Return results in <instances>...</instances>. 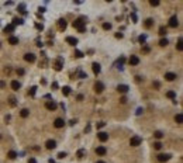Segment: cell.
Returning <instances> with one entry per match:
<instances>
[{
  "instance_id": "7dc6e473",
  "label": "cell",
  "mask_w": 183,
  "mask_h": 163,
  "mask_svg": "<svg viewBox=\"0 0 183 163\" xmlns=\"http://www.w3.org/2000/svg\"><path fill=\"white\" fill-rule=\"evenodd\" d=\"M79 76H80V79H85V77H87V74L83 73V72H80V73H79Z\"/></svg>"
},
{
  "instance_id": "7bdbcfd3",
  "label": "cell",
  "mask_w": 183,
  "mask_h": 163,
  "mask_svg": "<svg viewBox=\"0 0 183 163\" xmlns=\"http://www.w3.org/2000/svg\"><path fill=\"white\" fill-rule=\"evenodd\" d=\"M103 127H106V122H99V124H97V129H100V128H103Z\"/></svg>"
},
{
  "instance_id": "484cf974",
  "label": "cell",
  "mask_w": 183,
  "mask_h": 163,
  "mask_svg": "<svg viewBox=\"0 0 183 163\" xmlns=\"http://www.w3.org/2000/svg\"><path fill=\"white\" fill-rule=\"evenodd\" d=\"M4 31H6V32H13V31H14V25H13V24L6 25V27H4Z\"/></svg>"
},
{
  "instance_id": "f907efd6",
  "label": "cell",
  "mask_w": 183,
  "mask_h": 163,
  "mask_svg": "<svg viewBox=\"0 0 183 163\" xmlns=\"http://www.w3.org/2000/svg\"><path fill=\"white\" fill-rule=\"evenodd\" d=\"M82 100H83V94H79L77 96V101H82Z\"/></svg>"
},
{
  "instance_id": "9f6ffc18",
  "label": "cell",
  "mask_w": 183,
  "mask_h": 163,
  "mask_svg": "<svg viewBox=\"0 0 183 163\" xmlns=\"http://www.w3.org/2000/svg\"><path fill=\"white\" fill-rule=\"evenodd\" d=\"M76 124V121L75 119H72V121H69V125H75Z\"/></svg>"
},
{
  "instance_id": "f546056e",
  "label": "cell",
  "mask_w": 183,
  "mask_h": 163,
  "mask_svg": "<svg viewBox=\"0 0 183 163\" xmlns=\"http://www.w3.org/2000/svg\"><path fill=\"white\" fill-rule=\"evenodd\" d=\"M182 38H179V41H178V45H176V48H178V51H183V45H182Z\"/></svg>"
},
{
  "instance_id": "603a6c76",
  "label": "cell",
  "mask_w": 183,
  "mask_h": 163,
  "mask_svg": "<svg viewBox=\"0 0 183 163\" xmlns=\"http://www.w3.org/2000/svg\"><path fill=\"white\" fill-rule=\"evenodd\" d=\"M9 104H10V105H11V107H15V105H17V99H15V97H13V96H11V97H10V99H9Z\"/></svg>"
},
{
  "instance_id": "ab89813d",
  "label": "cell",
  "mask_w": 183,
  "mask_h": 163,
  "mask_svg": "<svg viewBox=\"0 0 183 163\" xmlns=\"http://www.w3.org/2000/svg\"><path fill=\"white\" fill-rule=\"evenodd\" d=\"M75 56H76V58H83V52L76 51V52H75Z\"/></svg>"
},
{
  "instance_id": "c3c4849f",
  "label": "cell",
  "mask_w": 183,
  "mask_h": 163,
  "mask_svg": "<svg viewBox=\"0 0 183 163\" xmlns=\"http://www.w3.org/2000/svg\"><path fill=\"white\" fill-rule=\"evenodd\" d=\"M159 86H161L159 82H153V87H155V89H159Z\"/></svg>"
},
{
  "instance_id": "4316f807",
  "label": "cell",
  "mask_w": 183,
  "mask_h": 163,
  "mask_svg": "<svg viewBox=\"0 0 183 163\" xmlns=\"http://www.w3.org/2000/svg\"><path fill=\"white\" fill-rule=\"evenodd\" d=\"M175 121H176L178 124H182V122H183V115H182V114H176V117H175Z\"/></svg>"
},
{
  "instance_id": "d6986e66",
  "label": "cell",
  "mask_w": 183,
  "mask_h": 163,
  "mask_svg": "<svg viewBox=\"0 0 183 163\" xmlns=\"http://www.w3.org/2000/svg\"><path fill=\"white\" fill-rule=\"evenodd\" d=\"M20 115H21L23 118H27V117L30 115V110H27V108H23V110L20 111Z\"/></svg>"
},
{
  "instance_id": "f1b7e54d",
  "label": "cell",
  "mask_w": 183,
  "mask_h": 163,
  "mask_svg": "<svg viewBox=\"0 0 183 163\" xmlns=\"http://www.w3.org/2000/svg\"><path fill=\"white\" fill-rule=\"evenodd\" d=\"M168 44H169V41L166 40V38H162V40L159 41V45H161V46H166Z\"/></svg>"
},
{
  "instance_id": "7a4b0ae2",
  "label": "cell",
  "mask_w": 183,
  "mask_h": 163,
  "mask_svg": "<svg viewBox=\"0 0 183 163\" xmlns=\"http://www.w3.org/2000/svg\"><path fill=\"white\" fill-rule=\"evenodd\" d=\"M170 158H172V155H169V153H161V155H158V162L165 163L170 160Z\"/></svg>"
},
{
  "instance_id": "44dd1931",
  "label": "cell",
  "mask_w": 183,
  "mask_h": 163,
  "mask_svg": "<svg viewBox=\"0 0 183 163\" xmlns=\"http://www.w3.org/2000/svg\"><path fill=\"white\" fill-rule=\"evenodd\" d=\"M7 156H9V159H11V160H13V159H15L18 155H17V152H15V150H10V152L7 153Z\"/></svg>"
},
{
  "instance_id": "52a82bcc",
  "label": "cell",
  "mask_w": 183,
  "mask_h": 163,
  "mask_svg": "<svg viewBox=\"0 0 183 163\" xmlns=\"http://www.w3.org/2000/svg\"><path fill=\"white\" fill-rule=\"evenodd\" d=\"M56 24H58V28H59L61 31L66 30V25H68V24H66V20H65V18H59Z\"/></svg>"
},
{
  "instance_id": "5bb4252c",
  "label": "cell",
  "mask_w": 183,
  "mask_h": 163,
  "mask_svg": "<svg viewBox=\"0 0 183 163\" xmlns=\"http://www.w3.org/2000/svg\"><path fill=\"white\" fill-rule=\"evenodd\" d=\"M165 79H166L168 82H173V80L176 79V73H173V72H168V73H165Z\"/></svg>"
},
{
  "instance_id": "7402d4cb",
  "label": "cell",
  "mask_w": 183,
  "mask_h": 163,
  "mask_svg": "<svg viewBox=\"0 0 183 163\" xmlns=\"http://www.w3.org/2000/svg\"><path fill=\"white\" fill-rule=\"evenodd\" d=\"M9 44L17 45L18 44V38H17V37H10V38H9Z\"/></svg>"
},
{
  "instance_id": "3957f363",
  "label": "cell",
  "mask_w": 183,
  "mask_h": 163,
  "mask_svg": "<svg viewBox=\"0 0 183 163\" xmlns=\"http://www.w3.org/2000/svg\"><path fill=\"white\" fill-rule=\"evenodd\" d=\"M45 108H46V110H49V111H55V110L58 108V104L55 103V101H46V103H45Z\"/></svg>"
},
{
  "instance_id": "d590c367",
  "label": "cell",
  "mask_w": 183,
  "mask_h": 163,
  "mask_svg": "<svg viewBox=\"0 0 183 163\" xmlns=\"http://www.w3.org/2000/svg\"><path fill=\"white\" fill-rule=\"evenodd\" d=\"M166 34V28L165 27H159V35H165Z\"/></svg>"
},
{
  "instance_id": "11a10c76",
  "label": "cell",
  "mask_w": 183,
  "mask_h": 163,
  "mask_svg": "<svg viewBox=\"0 0 183 163\" xmlns=\"http://www.w3.org/2000/svg\"><path fill=\"white\" fill-rule=\"evenodd\" d=\"M142 51H144V52H149V48H148V46H144V49H142Z\"/></svg>"
},
{
  "instance_id": "f35d334b",
  "label": "cell",
  "mask_w": 183,
  "mask_h": 163,
  "mask_svg": "<svg viewBox=\"0 0 183 163\" xmlns=\"http://www.w3.org/2000/svg\"><path fill=\"white\" fill-rule=\"evenodd\" d=\"M149 4L156 7V6H159V1H158V0H151V1H149Z\"/></svg>"
},
{
  "instance_id": "836d02e7",
  "label": "cell",
  "mask_w": 183,
  "mask_h": 163,
  "mask_svg": "<svg viewBox=\"0 0 183 163\" xmlns=\"http://www.w3.org/2000/svg\"><path fill=\"white\" fill-rule=\"evenodd\" d=\"M153 148L156 149V150H159V149L162 148V143H161V142L158 141V142H155V143H153Z\"/></svg>"
},
{
  "instance_id": "1f68e13d",
  "label": "cell",
  "mask_w": 183,
  "mask_h": 163,
  "mask_svg": "<svg viewBox=\"0 0 183 163\" xmlns=\"http://www.w3.org/2000/svg\"><path fill=\"white\" fill-rule=\"evenodd\" d=\"M83 156H85V149H79V150H77V158L82 159Z\"/></svg>"
},
{
  "instance_id": "f5cc1de1",
  "label": "cell",
  "mask_w": 183,
  "mask_h": 163,
  "mask_svg": "<svg viewBox=\"0 0 183 163\" xmlns=\"http://www.w3.org/2000/svg\"><path fill=\"white\" fill-rule=\"evenodd\" d=\"M116 38H122V34L121 32H117V34H116Z\"/></svg>"
},
{
  "instance_id": "681fc988",
  "label": "cell",
  "mask_w": 183,
  "mask_h": 163,
  "mask_svg": "<svg viewBox=\"0 0 183 163\" xmlns=\"http://www.w3.org/2000/svg\"><path fill=\"white\" fill-rule=\"evenodd\" d=\"M35 27H37L38 30H42V28H44V27H42V24H35Z\"/></svg>"
},
{
  "instance_id": "ac0fdd59",
  "label": "cell",
  "mask_w": 183,
  "mask_h": 163,
  "mask_svg": "<svg viewBox=\"0 0 183 163\" xmlns=\"http://www.w3.org/2000/svg\"><path fill=\"white\" fill-rule=\"evenodd\" d=\"M62 66H63V63H62V58H58V60L55 62V70H61L62 69Z\"/></svg>"
},
{
  "instance_id": "b9f144b4",
  "label": "cell",
  "mask_w": 183,
  "mask_h": 163,
  "mask_svg": "<svg viewBox=\"0 0 183 163\" xmlns=\"http://www.w3.org/2000/svg\"><path fill=\"white\" fill-rule=\"evenodd\" d=\"M138 40H139V42H141V44H144V42H145V40H147V37H145V35H141Z\"/></svg>"
},
{
  "instance_id": "e575fe53",
  "label": "cell",
  "mask_w": 183,
  "mask_h": 163,
  "mask_svg": "<svg viewBox=\"0 0 183 163\" xmlns=\"http://www.w3.org/2000/svg\"><path fill=\"white\" fill-rule=\"evenodd\" d=\"M103 30H111V24L110 23H104L103 24Z\"/></svg>"
},
{
  "instance_id": "5b68a950",
  "label": "cell",
  "mask_w": 183,
  "mask_h": 163,
  "mask_svg": "<svg viewBox=\"0 0 183 163\" xmlns=\"http://www.w3.org/2000/svg\"><path fill=\"white\" fill-rule=\"evenodd\" d=\"M141 142H142V139L139 136H132L130 139V145L131 146H138V145H141Z\"/></svg>"
},
{
  "instance_id": "d6a6232c",
  "label": "cell",
  "mask_w": 183,
  "mask_h": 163,
  "mask_svg": "<svg viewBox=\"0 0 183 163\" xmlns=\"http://www.w3.org/2000/svg\"><path fill=\"white\" fill-rule=\"evenodd\" d=\"M153 136H155V138H156V139H161V138H162V136H163V133L161 132V131H156V132L153 133Z\"/></svg>"
},
{
  "instance_id": "ffe728a7",
  "label": "cell",
  "mask_w": 183,
  "mask_h": 163,
  "mask_svg": "<svg viewBox=\"0 0 183 163\" xmlns=\"http://www.w3.org/2000/svg\"><path fill=\"white\" fill-rule=\"evenodd\" d=\"M10 86H11V89H13V90H18V89H20V83H18L17 80H13V82L10 83Z\"/></svg>"
},
{
  "instance_id": "f6af8a7d",
  "label": "cell",
  "mask_w": 183,
  "mask_h": 163,
  "mask_svg": "<svg viewBox=\"0 0 183 163\" xmlns=\"http://www.w3.org/2000/svg\"><path fill=\"white\" fill-rule=\"evenodd\" d=\"M120 103H122V104H125V103H127V97H125V96L120 99Z\"/></svg>"
},
{
  "instance_id": "db71d44e",
  "label": "cell",
  "mask_w": 183,
  "mask_h": 163,
  "mask_svg": "<svg viewBox=\"0 0 183 163\" xmlns=\"http://www.w3.org/2000/svg\"><path fill=\"white\" fill-rule=\"evenodd\" d=\"M28 163H37V160H35V159H34V158H31L30 160H28Z\"/></svg>"
},
{
  "instance_id": "bcb514c9",
  "label": "cell",
  "mask_w": 183,
  "mask_h": 163,
  "mask_svg": "<svg viewBox=\"0 0 183 163\" xmlns=\"http://www.w3.org/2000/svg\"><path fill=\"white\" fill-rule=\"evenodd\" d=\"M142 113H144V110H142V108H138V110H137V113H135V114H137V115H141Z\"/></svg>"
},
{
  "instance_id": "ba28073f",
  "label": "cell",
  "mask_w": 183,
  "mask_h": 163,
  "mask_svg": "<svg viewBox=\"0 0 183 163\" xmlns=\"http://www.w3.org/2000/svg\"><path fill=\"white\" fill-rule=\"evenodd\" d=\"M92 69H93L94 74H99L102 72V68H100V65H99L97 62H93V63H92Z\"/></svg>"
},
{
  "instance_id": "4dcf8cb0",
  "label": "cell",
  "mask_w": 183,
  "mask_h": 163,
  "mask_svg": "<svg viewBox=\"0 0 183 163\" xmlns=\"http://www.w3.org/2000/svg\"><path fill=\"white\" fill-rule=\"evenodd\" d=\"M166 96H168L169 99H176V93H175V91H172V90L166 93Z\"/></svg>"
},
{
  "instance_id": "816d5d0a",
  "label": "cell",
  "mask_w": 183,
  "mask_h": 163,
  "mask_svg": "<svg viewBox=\"0 0 183 163\" xmlns=\"http://www.w3.org/2000/svg\"><path fill=\"white\" fill-rule=\"evenodd\" d=\"M6 87V83L4 82H0V89H4Z\"/></svg>"
},
{
  "instance_id": "2e32d148",
  "label": "cell",
  "mask_w": 183,
  "mask_h": 163,
  "mask_svg": "<svg viewBox=\"0 0 183 163\" xmlns=\"http://www.w3.org/2000/svg\"><path fill=\"white\" fill-rule=\"evenodd\" d=\"M130 65H132V66H135V65H138L139 63V58L138 56H135V55H131V58H130Z\"/></svg>"
},
{
  "instance_id": "83f0119b",
  "label": "cell",
  "mask_w": 183,
  "mask_h": 163,
  "mask_svg": "<svg viewBox=\"0 0 183 163\" xmlns=\"http://www.w3.org/2000/svg\"><path fill=\"white\" fill-rule=\"evenodd\" d=\"M23 23H24V21H23L21 18H14V20H13V25H14V27L17 25V24H18V25H21Z\"/></svg>"
},
{
  "instance_id": "d4e9b609",
  "label": "cell",
  "mask_w": 183,
  "mask_h": 163,
  "mask_svg": "<svg viewBox=\"0 0 183 163\" xmlns=\"http://www.w3.org/2000/svg\"><path fill=\"white\" fill-rule=\"evenodd\" d=\"M71 91H72V90H71V87H69V86H65V87L62 89V93H63L65 96H69V94H71Z\"/></svg>"
},
{
  "instance_id": "30bf717a",
  "label": "cell",
  "mask_w": 183,
  "mask_h": 163,
  "mask_svg": "<svg viewBox=\"0 0 183 163\" xmlns=\"http://www.w3.org/2000/svg\"><path fill=\"white\" fill-rule=\"evenodd\" d=\"M24 60H25V62H30V63H32V62H35V55H34V54H25V55H24Z\"/></svg>"
},
{
  "instance_id": "91938a15",
  "label": "cell",
  "mask_w": 183,
  "mask_h": 163,
  "mask_svg": "<svg viewBox=\"0 0 183 163\" xmlns=\"http://www.w3.org/2000/svg\"><path fill=\"white\" fill-rule=\"evenodd\" d=\"M0 138H1V135H0Z\"/></svg>"
},
{
  "instance_id": "7c38bea8",
  "label": "cell",
  "mask_w": 183,
  "mask_h": 163,
  "mask_svg": "<svg viewBox=\"0 0 183 163\" xmlns=\"http://www.w3.org/2000/svg\"><path fill=\"white\" fill-rule=\"evenodd\" d=\"M63 125H65V121L62 118H56L55 122H54V127L55 128H63Z\"/></svg>"
},
{
  "instance_id": "6da1fadb",
  "label": "cell",
  "mask_w": 183,
  "mask_h": 163,
  "mask_svg": "<svg viewBox=\"0 0 183 163\" xmlns=\"http://www.w3.org/2000/svg\"><path fill=\"white\" fill-rule=\"evenodd\" d=\"M73 27L79 30V32H85L86 31V27H85V21H83V18H77L73 21Z\"/></svg>"
},
{
  "instance_id": "e0dca14e",
  "label": "cell",
  "mask_w": 183,
  "mask_h": 163,
  "mask_svg": "<svg viewBox=\"0 0 183 163\" xmlns=\"http://www.w3.org/2000/svg\"><path fill=\"white\" fill-rule=\"evenodd\" d=\"M128 89H130V87H128L127 84H118V86H117V90H118L120 93H127Z\"/></svg>"
},
{
  "instance_id": "8992f818",
  "label": "cell",
  "mask_w": 183,
  "mask_h": 163,
  "mask_svg": "<svg viewBox=\"0 0 183 163\" xmlns=\"http://www.w3.org/2000/svg\"><path fill=\"white\" fill-rule=\"evenodd\" d=\"M179 25V21H178V17L176 15H173V17H170V20H169V27L170 28H176Z\"/></svg>"
},
{
  "instance_id": "9c48e42d",
  "label": "cell",
  "mask_w": 183,
  "mask_h": 163,
  "mask_svg": "<svg viewBox=\"0 0 183 163\" xmlns=\"http://www.w3.org/2000/svg\"><path fill=\"white\" fill-rule=\"evenodd\" d=\"M45 146H46V149H55L56 148V142L54 139H48L45 142Z\"/></svg>"
},
{
  "instance_id": "ee69618b",
  "label": "cell",
  "mask_w": 183,
  "mask_h": 163,
  "mask_svg": "<svg viewBox=\"0 0 183 163\" xmlns=\"http://www.w3.org/2000/svg\"><path fill=\"white\" fill-rule=\"evenodd\" d=\"M17 74L23 76V74H24V69H21V68H20V69H17Z\"/></svg>"
},
{
  "instance_id": "8fae6325",
  "label": "cell",
  "mask_w": 183,
  "mask_h": 163,
  "mask_svg": "<svg viewBox=\"0 0 183 163\" xmlns=\"http://www.w3.org/2000/svg\"><path fill=\"white\" fill-rule=\"evenodd\" d=\"M96 153H97L99 156H104L107 153V149L104 148V146H97V148H96Z\"/></svg>"
},
{
  "instance_id": "4fadbf2b",
  "label": "cell",
  "mask_w": 183,
  "mask_h": 163,
  "mask_svg": "<svg viewBox=\"0 0 183 163\" xmlns=\"http://www.w3.org/2000/svg\"><path fill=\"white\" fill-rule=\"evenodd\" d=\"M97 138H99V141L106 142L107 139H108V133H107V132H99V133H97Z\"/></svg>"
},
{
  "instance_id": "74e56055",
  "label": "cell",
  "mask_w": 183,
  "mask_h": 163,
  "mask_svg": "<svg viewBox=\"0 0 183 163\" xmlns=\"http://www.w3.org/2000/svg\"><path fill=\"white\" fill-rule=\"evenodd\" d=\"M35 91H37V87H35V86H32V87L30 89V94H31V96H35Z\"/></svg>"
},
{
  "instance_id": "cb8c5ba5",
  "label": "cell",
  "mask_w": 183,
  "mask_h": 163,
  "mask_svg": "<svg viewBox=\"0 0 183 163\" xmlns=\"http://www.w3.org/2000/svg\"><path fill=\"white\" fill-rule=\"evenodd\" d=\"M152 24H153L152 18H147V20H145V27H147V28H151V27H152Z\"/></svg>"
},
{
  "instance_id": "680465c9",
  "label": "cell",
  "mask_w": 183,
  "mask_h": 163,
  "mask_svg": "<svg viewBox=\"0 0 183 163\" xmlns=\"http://www.w3.org/2000/svg\"><path fill=\"white\" fill-rule=\"evenodd\" d=\"M96 163H106V162H103V160H99V162H96Z\"/></svg>"
},
{
  "instance_id": "6f0895ef",
  "label": "cell",
  "mask_w": 183,
  "mask_h": 163,
  "mask_svg": "<svg viewBox=\"0 0 183 163\" xmlns=\"http://www.w3.org/2000/svg\"><path fill=\"white\" fill-rule=\"evenodd\" d=\"M85 131H86V132H89V131H90V125H87V127L85 128Z\"/></svg>"
},
{
  "instance_id": "60d3db41",
  "label": "cell",
  "mask_w": 183,
  "mask_h": 163,
  "mask_svg": "<svg viewBox=\"0 0 183 163\" xmlns=\"http://www.w3.org/2000/svg\"><path fill=\"white\" fill-rule=\"evenodd\" d=\"M65 156H66V153H65V152H59V153H58V159H63Z\"/></svg>"
},
{
  "instance_id": "8d00e7d4",
  "label": "cell",
  "mask_w": 183,
  "mask_h": 163,
  "mask_svg": "<svg viewBox=\"0 0 183 163\" xmlns=\"http://www.w3.org/2000/svg\"><path fill=\"white\" fill-rule=\"evenodd\" d=\"M18 9H20V11H21V13H24V14H25V4H20V6H18Z\"/></svg>"
},
{
  "instance_id": "277c9868",
  "label": "cell",
  "mask_w": 183,
  "mask_h": 163,
  "mask_svg": "<svg viewBox=\"0 0 183 163\" xmlns=\"http://www.w3.org/2000/svg\"><path fill=\"white\" fill-rule=\"evenodd\" d=\"M103 90H104V84H103L102 82H96V83H94V91H96L97 94L103 93Z\"/></svg>"
},
{
  "instance_id": "9a60e30c",
  "label": "cell",
  "mask_w": 183,
  "mask_h": 163,
  "mask_svg": "<svg viewBox=\"0 0 183 163\" xmlns=\"http://www.w3.org/2000/svg\"><path fill=\"white\" fill-rule=\"evenodd\" d=\"M66 42L69 45H72V46H76L77 45V40L75 37H66Z\"/></svg>"
}]
</instances>
